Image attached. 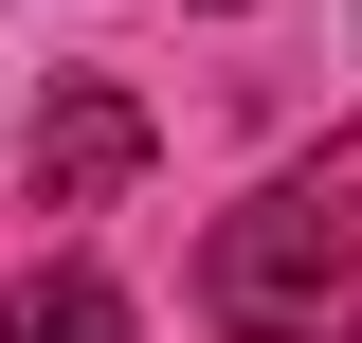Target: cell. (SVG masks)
Listing matches in <instances>:
<instances>
[{"instance_id":"obj_3","label":"cell","mask_w":362,"mask_h":343,"mask_svg":"<svg viewBox=\"0 0 362 343\" xmlns=\"http://www.w3.org/2000/svg\"><path fill=\"white\" fill-rule=\"evenodd\" d=\"M0 343H127V289H109V271H18V289H0Z\"/></svg>"},{"instance_id":"obj_1","label":"cell","mask_w":362,"mask_h":343,"mask_svg":"<svg viewBox=\"0 0 362 343\" xmlns=\"http://www.w3.org/2000/svg\"><path fill=\"white\" fill-rule=\"evenodd\" d=\"M199 307H218L235 343H344L362 325V145H308L254 217H218Z\"/></svg>"},{"instance_id":"obj_2","label":"cell","mask_w":362,"mask_h":343,"mask_svg":"<svg viewBox=\"0 0 362 343\" xmlns=\"http://www.w3.org/2000/svg\"><path fill=\"white\" fill-rule=\"evenodd\" d=\"M109 181H145V109H127L109 73H73L54 127H37V163H18V199H37V217H90Z\"/></svg>"}]
</instances>
